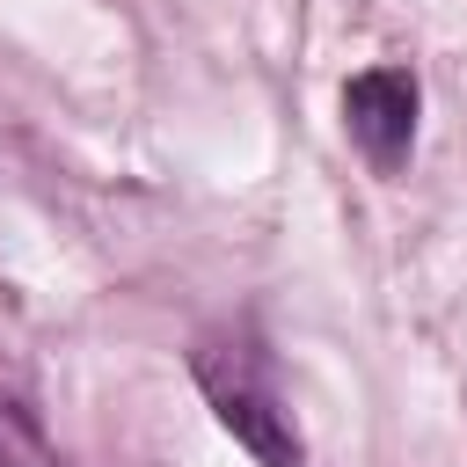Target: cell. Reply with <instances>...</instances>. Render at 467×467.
Instances as JSON below:
<instances>
[{
	"mask_svg": "<svg viewBox=\"0 0 467 467\" xmlns=\"http://www.w3.org/2000/svg\"><path fill=\"white\" fill-rule=\"evenodd\" d=\"M197 387H204V401H212V416L255 452V467H306V445H299V431H292V409L277 401V387H270V372L255 365V358H241V350H226V358H197Z\"/></svg>",
	"mask_w": 467,
	"mask_h": 467,
	"instance_id": "1",
	"label": "cell"
},
{
	"mask_svg": "<svg viewBox=\"0 0 467 467\" xmlns=\"http://www.w3.org/2000/svg\"><path fill=\"white\" fill-rule=\"evenodd\" d=\"M416 109H423V95H416V73H409V66H365V73L343 88V124H350L358 153H365L379 175H394V168L409 161V146H416Z\"/></svg>",
	"mask_w": 467,
	"mask_h": 467,
	"instance_id": "2",
	"label": "cell"
}]
</instances>
